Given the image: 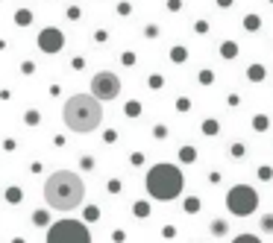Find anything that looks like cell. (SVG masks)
I'll return each instance as SVG.
<instances>
[{"label":"cell","instance_id":"2","mask_svg":"<svg viewBox=\"0 0 273 243\" xmlns=\"http://www.w3.org/2000/svg\"><path fill=\"white\" fill-rule=\"evenodd\" d=\"M62 118H65V126L74 132H94L103 123V106L91 94H74L65 103Z\"/></svg>","mask_w":273,"mask_h":243},{"label":"cell","instance_id":"12","mask_svg":"<svg viewBox=\"0 0 273 243\" xmlns=\"http://www.w3.org/2000/svg\"><path fill=\"white\" fill-rule=\"evenodd\" d=\"M180 161L182 164H194V161H197V150H194V147H182L180 150Z\"/></svg>","mask_w":273,"mask_h":243},{"label":"cell","instance_id":"19","mask_svg":"<svg viewBox=\"0 0 273 243\" xmlns=\"http://www.w3.org/2000/svg\"><path fill=\"white\" fill-rule=\"evenodd\" d=\"M259 179H262V182H271V179H273V170L268 167V164H265V167H259Z\"/></svg>","mask_w":273,"mask_h":243},{"label":"cell","instance_id":"4","mask_svg":"<svg viewBox=\"0 0 273 243\" xmlns=\"http://www.w3.org/2000/svg\"><path fill=\"white\" fill-rule=\"evenodd\" d=\"M226 208L232 217H250L259 211V190L250 184H235L226 193Z\"/></svg>","mask_w":273,"mask_h":243},{"label":"cell","instance_id":"17","mask_svg":"<svg viewBox=\"0 0 273 243\" xmlns=\"http://www.w3.org/2000/svg\"><path fill=\"white\" fill-rule=\"evenodd\" d=\"M232 243H262V238H256V235H250V232H247V235H238Z\"/></svg>","mask_w":273,"mask_h":243},{"label":"cell","instance_id":"13","mask_svg":"<svg viewBox=\"0 0 273 243\" xmlns=\"http://www.w3.org/2000/svg\"><path fill=\"white\" fill-rule=\"evenodd\" d=\"M226 232H229V223H226V220H212V235L214 238H223Z\"/></svg>","mask_w":273,"mask_h":243},{"label":"cell","instance_id":"1","mask_svg":"<svg viewBox=\"0 0 273 243\" xmlns=\"http://www.w3.org/2000/svg\"><path fill=\"white\" fill-rule=\"evenodd\" d=\"M44 199L56 211H71V208L83 205V199H86V182L74 170H56L44 182Z\"/></svg>","mask_w":273,"mask_h":243},{"label":"cell","instance_id":"25","mask_svg":"<svg viewBox=\"0 0 273 243\" xmlns=\"http://www.w3.org/2000/svg\"><path fill=\"white\" fill-rule=\"evenodd\" d=\"M177 109H180V112H188V109H191V103L182 97V100H177Z\"/></svg>","mask_w":273,"mask_h":243},{"label":"cell","instance_id":"22","mask_svg":"<svg viewBox=\"0 0 273 243\" xmlns=\"http://www.w3.org/2000/svg\"><path fill=\"white\" fill-rule=\"evenodd\" d=\"M30 21H32V15L27 9H21V12H18V24H30Z\"/></svg>","mask_w":273,"mask_h":243},{"label":"cell","instance_id":"16","mask_svg":"<svg viewBox=\"0 0 273 243\" xmlns=\"http://www.w3.org/2000/svg\"><path fill=\"white\" fill-rule=\"evenodd\" d=\"M253 129H256V132H265V129H268V118H265V115H256V118H253Z\"/></svg>","mask_w":273,"mask_h":243},{"label":"cell","instance_id":"8","mask_svg":"<svg viewBox=\"0 0 273 243\" xmlns=\"http://www.w3.org/2000/svg\"><path fill=\"white\" fill-rule=\"evenodd\" d=\"M268 76V70H265V64H259V61H253L250 67H247V79L250 82H262Z\"/></svg>","mask_w":273,"mask_h":243},{"label":"cell","instance_id":"27","mask_svg":"<svg viewBox=\"0 0 273 243\" xmlns=\"http://www.w3.org/2000/svg\"><path fill=\"white\" fill-rule=\"evenodd\" d=\"M232 3H235V0H217V6H220V9H229Z\"/></svg>","mask_w":273,"mask_h":243},{"label":"cell","instance_id":"3","mask_svg":"<svg viewBox=\"0 0 273 243\" xmlns=\"http://www.w3.org/2000/svg\"><path fill=\"white\" fill-rule=\"evenodd\" d=\"M185 187V176L174 164H156L147 170V193L153 199H177Z\"/></svg>","mask_w":273,"mask_h":243},{"label":"cell","instance_id":"7","mask_svg":"<svg viewBox=\"0 0 273 243\" xmlns=\"http://www.w3.org/2000/svg\"><path fill=\"white\" fill-rule=\"evenodd\" d=\"M38 47L44 53H59L62 47H65V35L56 27H47V30H41V35H38Z\"/></svg>","mask_w":273,"mask_h":243},{"label":"cell","instance_id":"14","mask_svg":"<svg viewBox=\"0 0 273 243\" xmlns=\"http://www.w3.org/2000/svg\"><path fill=\"white\" fill-rule=\"evenodd\" d=\"M259 229H262L265 235H273V214H262V217H259Z\"/></svg>","mask_w":273,"mask_h":243},{"label":"cell","instance_id":"23","mask_svg":"<svg viewBox=\"0 0 273 243\" xmlns=\"http://www.w3.org/2000/svg\"><path fill=\"white\" fill-rule=\"evenodd\" d=\"M244 144H232V158H244Z\"/></svg>","mask_w":273,"mask_h":243},{"label":"cell","instance_id":"6","mask_svg":"<svg viewBox=\"0 0 273 243\" xmlns=\"http://www.w3.org/2000/svg\"><path fill=\"white\" fill-rule=\"evenodd\" d=\"M118 94H121V79H118V73L100 70V73L91 76V97H94V100L106 103V100H115Z\"/></svg>","mask_w":273,"mask_h":243},{"label":"cell","instance_id":"5","mask_svg":"<svg viewBox=\"0 0 273 243\" xmlns=\"http://www.w3.org/2000/svg\"><path fill=\"white\" fill-rule=\"evenodd\" d=\"M47 243H91L89 229L77 220H59L50 226L47 232Z\"/></svg>","mask_w":273,"mask_h":243},{"label":"cell","instance_id":"24","mask_svg":"<svg viewBox=\"0 0 273 243\" xmlns=\"http://www.w3.org/2000/svg\"><path fill=\"white\" fill-rule=\"evenodd\" d=\"M147 211H150L147 202H138V205H135V214H138V217H147Z\"/></svg>","mask_w":273,"mask_h":243},{"label":"cell","instance_id":"10","mask_svg":"<svg viewBox=\"0 0 273 243\" xmlns=\"http://www.w3.org/2000/svg\"><path fill=\"white\" fill-rule=\"evenodd\" d=\"M244 30L247 32H259L262 30V18H259V15H244Z\"/></svg>","mask_w":273,"mask_h":243},{"label":"cell","instance_id":"15","mask_svg":"<svg viewBox=\"0 0 273 243\" xmlns=\"http://www.w3.org/2000/svg\"><path fill=\"white\" fill-rule=\"evenodd\" d=\"M185 211L197 214V211H200V199H197V196H188V199H185Z\"/></svg>","mask_w":273,"mask_h":243},{"label":"cell","instance_id":"26","mask_svg":"<svg viewBox=\"0 0 273 243\" xmlns=\"http://www.w3.org/2000/svg\"><path fill=\"white\" fill-rule=\"evenodd\" d=\"M194 30H197V32H209V24H206V21H197V27H194Z\"/></svg>","mask_w":273,"mask_h":243},{"label":"cell","instance_id":"11","mask_svg":"<svg viewBox=\"0 0 273 243\" xmlns=\"http://www.w3.org/2000/svg\"><path fill=\"white\" fill-rule=\"evenodd\" d=\"M200 129H203V135H209V138H214V135L220 132V123L214 121V118H209V121H203V126H200Z\"/></svg>","mask_w":273,"mask_h":243},{"label":"cell","instance_id":"20","mask_svg":"<svg viewBox=\"0 0 273 243\" xmlns=\"http://www.w3.org/2000/svg\"><path fill=\"white\" fill-rule=\"evenodd\" d=\"M200 82H203V85H212L214 73H212V70H200Z\"/></svg>","mask_w":273,"mask_h":243},{"label":"cell","instance_id":"28","mask_svg":"<svg viewBox=\"0 0 273 243\" xmlns=\"http://www.w3.org/2000/svg\"><path fill=\"white\" fill-rule=\"evenodd\" d=\"M268 3H273V0H268Z\"/></svg>","mask_w":273,"mask_h":243},{"label":"cell","instance_id":"9","mask_svg":"<svg viewBox=\"0 0 273 243\" xmlns=\"http://www.w3.org/2000/svg\"><path fill=\"white\" fill-rule=\"evenodd\" d=\"M217 50H220L223 59H235V56H238V44H235V41H220Z\"/></svg>","mask_w":273,"mask_h":243},{"label":"cell","instance_id":"18","mask_svg":"<svg viewBox=\"0 0 273 243\" xmlns=\"http://www.w3.org/2000/svg\"><path fill=\"white\" fill-rule=\"evenodd\" d=\"M185 56H188V53H185V47H174V50H171V59H174V61H185Z\"/></svg>","mask_w":273,"mask_h":243},{"label":"cell","instance_id":"21","mask_svg":"<svg viewBox=\"0 0 273 243\" xmlns=\"http://www.w3.org/2000/svg\"><path fill=\"white\" fill-rule=\"evenodd\" d=\"M126 115H129V118H138V115H141V106H138V103H129V106H126Z\"/></svg>","mask_w":273,"mask_h":243}]
</instances>
